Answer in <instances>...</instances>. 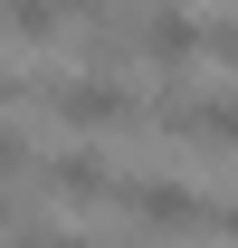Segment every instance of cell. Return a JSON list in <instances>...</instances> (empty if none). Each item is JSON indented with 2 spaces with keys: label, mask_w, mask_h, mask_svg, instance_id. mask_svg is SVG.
Listing matches in <instances>:
<instances>
[{
  "label": "cell",
  "mask_w": 238,
  "mask_h": 248,
  "mask_svg": "<svg viewBox=\"0 0 238 248\" xmlns=\"http://www.w3.org/2000/svg\"><path fill=\"white\" fill-rule=\"evenodd\" d=\"M115 210L134 219V239H191V229H209V201L191 182H172V172H124L115 182Z\"/></svg>",
  "instance_id": "1"
},
{
  "label": "cell",
  "mask_w": 238,
  "mask_h": 248,
  "mask_svg": "<svg viewBox=\"0 0 238 248\" xmlns=\"http://www.w3.org/2000/svg\"><path fill=\"white\" fill-rule=\"evenodd\" d=\"M48 115L76 124V134H115V124H143V105L124 95V77H48Z\"/></svg>",
  "instance_id": "2"
},
{
  "label": "cell",
  "mask_w": 238,
  "mask_h": 248,
  "mask_svg": "<svg viewBox=\"0 0 238 248\" xmlns=\"http://www.w3.org/2000/svg\"><path fill=\"white\" fill-rule=\"evenodd\" d=\"M134 48H143V67L162 77V95H172L181 77H191V58L209 48V29L191 19V10H172V0H152V10H143V38H134Z\"/></svg>",
  "instance_id": "3"
},
{
  "label": "cell",
  "mask_w": 238,
  "mask_h": 248,
  "mask_svg": "<svg viewBox=\"0 0 238 248\" xmlns=\"http://www.w3.org/2000/svg\"><path fill=\"white\" fill-rule=\"evenodd\" d=\"M162 134L200 143V153H238V86H209V95H162Z\"/></svg>",
  "instance_id": "4"
},
{
  "label": "cell",
  "mask_w": 238,
  "mask_h": 248,
  "mask_svg": "<svg viewBox=\"0 0 238 248\" xmlns=\"http://www.w3.org/2000/svg\"><path fill=\"white\" fill-rule=\"evenodd\" d=\"M38 172H48V191H67V201H115V182H124L95 143H67V153H48Z\"/></svg>",
  "instance_id": "5"
},
{
  "label": "cell",
  "mask_w": 238,
  "mask_h": 248,
  "mask_svg": "<svg viewBox=\"0 0 238 248\" xmlns=\"http://www.w3.org/2000/svg\"><path fill=\"white\" fill-rule=\"evenodd\" d=\"M19 172H29V134H19V124H0V191L19 182Z\"/></svg>",
  "instance_id": "6"
},
{
  "label": "cell",
  "mask_w": 238,
  "mask_h": 248,
  "mask_svg": "<svg viewBox=\"0 0 238 248\" xmlns=\"http://www.w3.org/2000/svg\"><path fill=\"white\" fill-rule=\"evenodd\" d=\"M124 10H134V0H67V19H86V29H115Z\"/></svg>",
  "instance_id": "7"
},
{
  "label": "cell",
  "mask_w": 238,
  "mask_h": 248,
  "mask_svg": "<svg viewBox=\"0 0 238 248\" xmlns=\"http://www.w3.org/2000/svg\"><path fill=\"white\" fill-rule=\"evenodd\" d=\"M209 58H219V67H238V19H219V29H209Z\"/></svg>",
  "instance_id": "8"
},
{
  "label": "cell",
  "mask_w": 238,
  "mask_h": 248,
  "mask_svg": "<svg viewBox=\"0 0 238 248\" xmlns=\"http://www.w3.org/2000/svg\"><path fill=\"white\" fill-rule=\"evenodd\" d=\"M219 239L238 248V191H229V201H219Z\"/></svg>",
  "instance_id": "9"
}]
</instances>
